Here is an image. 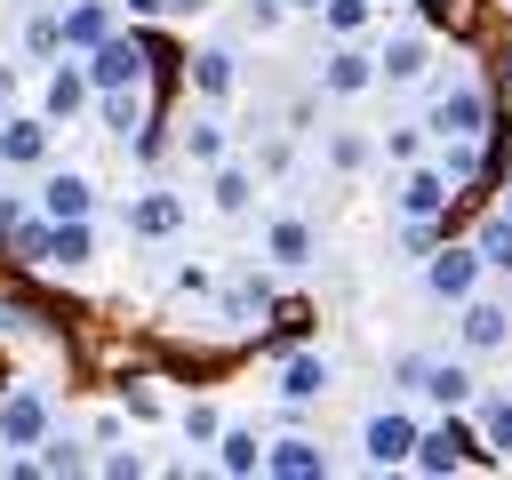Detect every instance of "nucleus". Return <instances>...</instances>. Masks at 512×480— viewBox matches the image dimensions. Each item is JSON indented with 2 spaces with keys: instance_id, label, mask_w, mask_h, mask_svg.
I'll return each instance as SVG.
<instances>
[{
  "instance_id": "21",
  "label": "nucleus",
  "mask_w": 512,
  "mask_h": 480,
  "mask_svg": "<svg viewBox=\"0 0 512 480\" xmlns=\"http://www.w3.org/2000/svg\"><path fill=\"white\" fill-rule=\"evenodd\" d=\"M88 112H96L112 136H136V128H144V80H136V88H96Z\"/></svg>"
},
{
  "instance_id": "25",
  "label": "nucleus",
  "mask_w": 512,
  "mask_h": 480,
  "mask_svg": "<svg viewBox=\"0 0 512 480\" xmlns=\"http://www.w3.org/2000/svg\"><path fill=\"white\" fill-rule=\"evenodd\" d=\"M208 200H216L224 216H240V208L256 200V176H248L240 160H216V168H208Z\"/></svg>"
},
{
  "instance_id": "30",
  "label": "nucleus",
  "mask_w": 512,
  "mask_h": 480,
  "mask_svg": "<svg viewBox=\"0 0 512 480\" xmlns=\"http://www.w3.org/2000/svg\"><path fill=\"white\" fill-rule=\"evenodd\" d=\"M480 448H496V456L512 464V392H496V400H480Z\"/></svg>"
},
{
  "instance_id": "33",
  "label": "nucleus",
  "mask_w": 512,
  "mask_h": 480,
  "mask_svg": "<svg viewBox=\"0 0 512 480\" xmlns=\"http://www.w3.org/2000/svg\"><path fill=\"white\" fill-rule=\"evenodd\" d=\"M24 48H32V56H64V32H56V8L24 24Z\"/></svg>"
},
{
  "instance_id": "28",
  "label": "nucleus",
  "mask_w": 512,
  "mask_h": 480,
  "mask_svg": "<svg viewBox=\"0 0 512 480\" xmlns=\"http://www.w3.org/2000/svg\"><path fill=\"white\" fill-rule=\"evenodd\" d=\"M24 472H48V480H72V472H88V456H80V440H64V432H48V440H40V456H24Z\"/></svg>"
},
{
  "instance_id": "11",
  "label": "nucleus",
  "mask_w": 512,
  "mask_h": 480,
  "mask_svg": "<svg viewBox=\"0 0 512 480\" xmlns=\"http://www.w3.org/2000/svg\"><path fill=\"white\" fill-rule=\"evenodd\" d=\"M272 384H280L288 408H312V400L336 384V368H328V352H280V376H272Z\"/></svg>"
},
{
  "instance_id": "45",
  "label": "nucleus",
  "mask_w": 512,
  "mask_h": 480,
  "mask_svg": "<svg viewBox=\"0 0 512 480\" xmlns=\"http://www.w3.org/2000/svg\"><path fill=\"white\" fill-rule=\"evenodd\" d=\"M504 72H512V64H504Z\"/></svg>"
},
{
  "instance_id": "42",
  "label": "nucleus",
  "mask_w": 512,
  "mask_h": 480,
  "mask_svg": "<svg viewBox=\"0 0 512 480\" xmlns=\"http://www.w3.org/2000/svg\"><path fill=\"white\" fill-rule=\"evenodd\" d=\"M8 472H16V456H0V480H8Z\"/></svg>"
},
{
  "instance_id": "10",
  "label": "nucleus",
  "mask_w": 512,
  "mask_h": 480,
  "mask_svg": "<svg viewBox=\"0 0 512 480\" xmlns=\"http://www.w3.org/2000/svg\"><path fill=\"white\" fill-rule=\"evenodd\" d=\"M120 224H128V240H168V232H184V192H160V184H152V192L128 200Z\"/></svg>"
},
{
  "instance_id": "29",
  "label": "nucleus",
  "mask_w": 512,
  "mask_h": 480,
  "mask_svg": "<svg viewBox=\"0 0 512 480\" xmlns=\"http://www.w3.org/2000/svg\"><path fill=\"white\" fill-rule=\"evenodd\" d=\"M472 248H480V264H488V272H512V216H504V208H496V216H480Z\"/></svg>"
},
{
  "instance_id": "13",
  "label": "nucleus",
  "mask_w": 512,
  "mask_h": 480,
  "mask_svg": "<svg viewBox=\"0 0 512 480\" xmlns=\"http://www.w3.org/2000/svg\"><path fill=\"white\" fill-rule=\"evenodd\" d=\"M264 472L272 480H328V448L304 432H280V440H264Z\"/></svg>"
},
{
  "instance_id": "4",
  "label": "nucleus",
  "mask_w": 512,
  "mask_h": 480,
  "mask_svg": "<svg viewBox=\"0 0 512 480\" xmlns=\"http://www.w3.org/2000/svg\"><path fill=\"white\" fill-rule=\"evenodd\" d=\"M48 432H56V408H48V392H40V384L0 392V448H40Z\"/></svg>"
},
{
  "instance_id": "8",
  "label": "nucleus",
  "mask_w": 512,
  "mask_h": 480,
  "mask_svg": "<svg viewBox=\"0 0 512 480\" xmlns=\"http://www.w3.org/2000/svg\"><path fill=\"white\" fill-rule=\"evenodd\" d=\"M456 336H464V352H504L512 344V304H496V296H464L456 304Z\"/></svg>"
},
{
  "instance_id": "34",
  "label": "nucleus",
  "mask_w": 512,
  "mask_h": 480,
  "mask_svg": "<svg viewBox=\"0 0 512 480\" xmlns=\"http://www.w3.org/2000/svg\"><path fill=\"white\" fill-rule=\"evenodd\" d=\"M384 160H424V128H384Z\"/></svg>"
},
{
  "instance_id": "24",
  "label": "nucleus",
  "mask_w": 512,
  "mask_h": 480,
  "mask_svg": "<svg viewBox=\"0 0 512 480\" xmlns=\"http://www.w3.org/2000/svg\"><path fill=\"white\" fill-rule=\"evenodd\" d=\"M440 176H448V184H480V176H488L480 136H440Z\"/></svg>"
},
{
  "instance_id": "14",
  "label": "nucleus",
  "mask_w": 512,
  "mask_h": 480,
  "mask_svg": "<svg viewBox=\"0 0 512 480\" xmlns=\"http://www.w3.org/2000/svg\"><path fill=\"white\" fill-rule=\"evenodd\" d=\"M400 216H448V176H440V160H408V176H400Z\"/></svg>"
},
{
  "instance_id": "37",
  "label": "nucleus",
  "mask_w": 512,
  "mask_h": 480,
  "mask_svg": "<svg viewBox=\"0 0 512 480\" xmlns=\"http://www.w3.org/2000/svg\"><path fill=\"white\" fill-rule=\"evenodd\" d=\"M280 16H288V0H248V24H256V32H272Z\"/></svg>"
},
{
  "instance_id": "31",
  "label": "nucleus",
  "mask_w": 512,
  "mask_h": 480,
  "mask_svg": "<svg viewBox=\"0 0 512 480\" xmlns=\"http://www.w3.org/2000/svg\"><path fill=\"white\" fill-rule=\"evenodd\" d=\"M368 152H376V144H368L360 128H336V136H328V168H368Z\"/></svg>"
},
{
  "instance_id": "12",
  "label": "nucleus",
  "mask_w": 512,
  "mask_h": 480,
  "mask_svg": "<svg viewBox=\"0 0 512 480\" xmlns=\"http://www.w3.org/2000/svg\"><path fill=\"white\" fill-rule=\"evenodd\" d=\"M464 448H472V432L464 424H424L416 432V448H408V472H464Z\"/></svg>"
},
{
  "instance_id": "16",
  "label": "nucleus",
  "mask_w": 512,
  "mask_h": 480,
  "mask_svg": "<svg viewBox=\"0 0 512 480\" xmlns=\"http://www.w3.org/2000/svg\"><path fill=\"white\" fill-rule=\"evenodd\" d=\"M40 216H48V224H64V216H96V184H88L80 168H56V176L40 184Z\"/></svg>"
},
{
  "instance_id": "1",
  "label": "nucleus",
  "mask_w": 512,
  "mask_h": 480,
  "mask_svg": "<svg viewBox=\"0 0 512 480\" xmlns=\"http://www.w3.org/2000/svg\"><path fill=\"white\" fill-rule=\"evenodd\" d=\"M480 272H488V264H480L472 240H448V248L432 240V248H424V288H432L440 304H464V296L480 288Z\"/></svg>"
},
{
  "instance_id": "19",
  "label": "nucleus",
  "mask_w": 512,
  "mask_h": 480,
  "mask_svg": "<svg viewBox=\"0 0 512 480\" xmlns=\"http://www.w3.org/2000/svg\"><path fill=\"white\" fill-rule=\"evenodd\" d=\"M424 400H440V408L456 416V408L480 400V376H472L464 360H424Z\"/></svg>"
},
{
  "instance_id": "44",
  "label": "nucleus",
  "mask_w": 512,
  "mask_h": 480,
  "mask_svg": "<svg viewBox=\"0 0 512 480\" xmlns=\"http://www.w3.org/2000/svg\"><path fill=\"white\" fill-rule=\"evenodd\" d=\"M504 216H512V184H504Z\"/></svg>"
},
{
  "instance_id": "43",
  "label": "nucleus",
  "mask_w": 512,
  "mask_h": 480,
  "mask_svg": "<svg viewBox=\"0 0 512 480\" xmlns=\"http://www.w3.org/2000/svg\"><path fill=\"white\" fill-rule=\"evenodd\" d=\"M288 8H320V0H288Z\"/></svg>"
},
{
  "instance_id": "27",
  "label": "nucleus",
  "mask_w": 512,
  "mask_h": 480,
  "mask_svg": "<svg viewBox=\"0 0 512 480\" xmlns=\"http://www.w3.org/2000/svg\"><path fill=\"white\" fill-rule=\"evenodd\" d=\"M376 8H384V0H320L312 16L328 24V40H360V32L376 24Z\"/></svg>"
},
{
  "instance_id": "36",
  "label": "nucleus",
  "mask_w": 512,
  "mask_h": 480,
  "mask_svg": "<svg viewBox=\"0 0 512 480\" xmlns=\"http://www.w3.org/2000/svg\"><path fill=\"white\" fill-rule=\"evenodd\" d=\"M96 472H112V480H136V472H144V456H136V448H112V456H96Z\"/></svg>"
},
{
  "instance_id": "23",
  "label": "nucleus",
  "mask_w": 512,
  "mask_h": 480,
  "mask_svg": "<svg viewBox=\"0 0 512 480\" xmlns=\"http://www.w3.org/2000/svg\"><path fill=\"white\" fill-rule=\"evenodd\" d=\"M216 464H224L232 480L264 472V440H256V424H224V432H216Z\"/></svg>"
},
{
  "instance_id": "35",
  "label": "nucleus",
  "mask_w": 512,
  "mask_h": 480,
  "mask_svg": "<svg viewBox=\"0 0 512 480\" xmlns=\"http://www.w3.org/2000/svg\"><path fill=\"white\" fill-rule=\"evenodd\" d=\"M392 384H400V392H424V352H400V360H392Z\"/></svg>"
},
{
  "instance_id": "39",
  "label": "nucleus",
  "mask_w": 512,
  "mask_h": 480,
  "mask_svg": "<svg viewBox=\"0 0 512 480\" xmlns=\"http://www.w3.org/2000/svg\"><path fill=\"white\" fill-rule=\"evenodd\" d=\"M208 0H160V16H200Z\"/></svg>"
},
{
  "instance_id": "41",
  "label": "nucleus",
  "mask_w": 512,
  "mask_h": 480,
  "mask_svg": "<svg viewBox=\"0 0 512 480\" xmlns=\"http://www.w3.org/2000/svg\"><path fill=\"white\" fill-rule=\"evenodd\" d=\"M8 96H16V72H8V64H0V104H8Z\"/></svg>"
},
{
  "instance_id": "17",
  "label": "nucleus",
  "mask_w": 512,
  "mask_h": 480,
  "mask_svg": "<svg viewBox=\"0 0 512 480\" xmlns=\"http://www.w3.org/2000/svg\"><path fill=\"white\" fill-rule=\"evenodd\" d=\"M264 256H272L280 272H296V264L320 256V232H312L304 216H272V224H264Z\"/></svg>"
},
{
  "instance_id": "40",
  "label": "nucleus",
  "mask_w": 512,
  "mask_h": 480,
  "mask_svg": "<svg viewBox=\"0 0 512 480\" xmlns=\"http://www.w3.org/2000/svg\"><path fill=\"white\" fill-rule=\"evenodd\" d=\"M112 8H128V16H160V0H112Z\"/></svg>"
},
{
  "instance_id": "9",
  "label": "nucleus",
  "mask_w": 512,
  "mask_h": 480,
  "mask_svg": "<svg viewBox=\"0 0 512 480\" xmlns=\"http://www.w3.org/2000/svg\"><path fill=\"white\" fill-rule=\"evenodd\" d=\"M368 88H376V56L360 40H336L320 56V96H368Z\"/></svg>"
},
{
  "instance_id": "3",
  "label": "nucleus",
  "mask_w": 512,
  "mask_h": 480,
  "mask_svg": "<svg viewBox=\"0 0 512 480\" xmlns=\"http://www.w3.org/2000/svg\"><path fill=\"white\" fill-rule=\"evenodd\" d=\"M424 136L440 144V136H488V96L472 88V80H448L440 96H432V112H424Z\"/></svg>"
},
{
  "instance_id": "20",
  "label": "nucleus",
  "mask_w": 512,
  "mask_h": 480,
  "mask_svg": "<svg viewBox=\"0 0 512 480\" xmlns=\"http://www.w3.org/2000/svg\"><path fill=\"white\" fill-rule=\"evenodd\" d=\"M184 72H192V88H200V96H208V104H216V96H232V88H240V56H232V48H200V56H192V64H184Z\"/></svg>"
},
{
  "instance_id": "38",
  "label": "nucleus",
  "mask_w": 512,
  "mask_h": 480,
  "mask_svg": "<svg viewBox=\"0 0 512 480\" xmlns=\"http://www.w3.org/2000/svg\"><path fill=\"white\" fill-rule=\"evenodd\" d=\"M24 216H32V208H24V200H16V192H0V240H8V232H16V224H24Z\"/></svg>"
},
{
  "instance_id": "26",
  "label": "nucleus",
  "mask_w": 512,
  "mask_h": 480,
  "mask_svg": "<svg viewBox=\"0 0 512 480\" xmlns=\"http://www.w3.org/2000/svg\"><path fill=\"white\" fill-rule=\"evenodd\" d=\"M88 256H96V224H88V216L48 224V264H88Z\"/></svg>"
},
{
  "instance_id": "32",
  "label": "nucleus",
  "mask_w": 512,
  "mask_h": 480,
  "mask_svg": "<svg viewBox=\"0 0 512 480\" xmlns=\"http://www.w3.org/2000/svg\"><path fill=\"white\" fill-rule=\"evenodd\" d=\"M176 424H184V440H192V448H208V440H216V432H224V416H216V408H208V400H192V408H184V416H176Z\"/></svg>"
},
{
  "instance_id": "15",
  "label": "nucleus",
  "mask_w": 512,
  "mask_h": 480,
  "mask_svg": "<svg viewBox=\"0 0 512 480\" xmlns=\"http://www.w3.org/2000/svg\"><path fill=\"white\" fill-rule=\"evenodd\" d=\"M56 32L72 56H88L104 32H112V0H56Z\"/></svg>"
},
{
  "instance_id": "22",
  "label": "nucleus",
  "mask_w": 512,
  "mask_h": 480,
  "mask_svg": "<svg viewBox=\"0 0 512 480\" xmlns=\"http://www.w3.org/2000/svg\"><path fill=\"white\" fill-rule=\"evenodd\" d=\"M176 152L192 160V168H216V160H232V136H224V120H184V136H176Z\"/></svg>"
},
{
  "instance_id": "2",
  "label": "nucleus",
  "mask_w": 512,
  "mask_h": 480,
  "mask_svg": "<svg viewBox=\"0 0 512 480\" xmlns=\"http://www.w3.org/2000/svg\"><path fill=\"white\" fill-rule=\"evenodd\" d=\"M144 72H152V40H136V32H104L88 48V80L96 88H136Z\"/></svg>"
},
{
  "instance_id": "7",
  "label": "nucleus",
  "mask_w": 512,
  "mask_h": 480,
  "mask_svg": "<svg viewBox=\"0 0 512 480\" xmlns=\"http://www.w3.org/2000/svg\"><path fill=\"white\" fill-rule=\"evenodd\" d=\"M88 104H96V80H88V64H72V48H64V64H56L48 88H40V120H48V128H72Z\"/></svg>"
},
{
  "instance_id": "18",
  "label": "nucleus",
  "mask_w": 512,
  "mask_h": 480,
  "mask_svg": "<svg viewBox=\"0 0 512 480\" xmlns=\"http://www.w3.org/2000/svg\"><path fill=\"white\" fill-rule=\"evenodd\" d=\"M40 160H48V120L40 112L0 120V168H40Z\"/></svg>"
},
{
  "instance_id": "5",
  "label": "nucleus",
  "mask_w": 512,
  "mask_h": 480,
  "mask_svg": "<svg viewBox=\"0 0 512 480\" xmlns=\"http://www.w3.org/2000/svg\"><path fill=\"white\" fill-rule=\"evenodd\" d=\"M416 432H424V424H416L408 408H376V416L360 424V448H368V472H400V464H408V448H416Z\"/></svg>"
},
{
  "instance_id": "6",
  "label": "nucleus",
  "mask_w": 512,
  "mask_h": 480,
  "mask_svg": "<svg viewBox=\"0 0 512 480\" xmlns=\"http://www.w3.org/2000/svg\"><path fill=\"white\" fill-rule=\"evenodd\" d=\"M432 72V32L424 24H400V32H384V48H376V80H392V88H416Z\"/></svg>"
}]
</instances>
